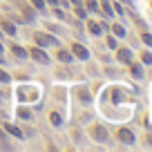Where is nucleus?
<instances>
[{
	"label": "nucleus",
	"mask_w": 152,
	"mask_h": 152,
	"mask_svg": "<svg viewBox=\"0 0 152 152\" xmlns=\"http://www.w3.org/2000/svg\"><path fill=\"white\" fill-rule=\"evenodd\" d=\"M29 56H31L36 63H43V65H47V63H49V56L40 47H31V49H29Z\"/></svg>",
	"instance_id": "1"
},
{
	"label": "nucleus",
	"mask_w": 152,
	"mask_h": 152,
	"mask_svg": "<svg viewBox=\"0 0 152 152\" xmlns=\"http://www.w3.org/2000/svg\"><path fill=\"white\" fill-rule=\"evenodd\" d=\"M34 40H36L38 45H43V47H47V45H56V38L47 36V34H43V31H36V34H34Z\"/></svg>",
	"instance_id": "2"
},
{
	"label": "nucleus",
	"mask_w": 152,
	"mask_h": 152,
	"mask_svg": "<svg viewBox=\"0 0 152 152\" xmlns=\"http://www.w3.org/2000/svg\"><path fill=\"white\" fill-rule=\"evenodd\" d=\"M116 137H119V141L125 143V145H132L134 143V134H132V130H128V128H121L119 132H116Z\"/></svg>",
	"instance_id": "3"
},
{
	"label": "nucleus",
	"mask_w": 152,
	"mask_h": 152,
	"mask_svg": "<svg viewBox=\"0 0 152 152\" xmlns=\"http://www.w3.org/2000/svg\"><path fill=\"white\" fill-rule=\"evenodd\" d=\"M72 52H74L76 58H81V61H87V58H90L87 47H85V45H81V43H74V45H72Z\"/></svg>",
	"instance_id": "4"
},
{
	"label": "nucleus",
	"mask_w": 152,
	"mask_h": 152,
	"mask_svg": "<svg viewBox=\"0 0 152 152\" xmlns=\"http://www.w3.org/2000/svg\"><path fill=\"white\" fill-rule=\"evenodd\" d=\"M116 58H119L121 63H132V52H130L128 47H123V49H116Z\"/></svg>",
	"instance_id": "5"
},
{
	"label": "nucleus",
	"mask_w": 152,
	"mask_h": 152,
	"mask_svg": "<svg viewBox=\"0 0 152 152\" xmlns=\"http://www.w3.org/2000/svg\"><path fill=\"white\" fill-rule=\"evenodd\" d=\"M92 134H94L99 141H105L107 139V132H105V128H101V125H96V128H92Z\"/></svg>",
	"instance_id": "6"
},
{
	"label": "nucleus",
	"mask_w": 152,
	"mask_h": 152,
	"mask_svg": "<svg viewBox=\"0 0 152 152\" xmlns=\"http://www.w3.org/2000/svg\"><path fill=\"white\" fill-rule=\"evenodd\" d=\"M0 25H2V29H5L9 36H16V25H14V23H9V20H2Z\"/></svg>",
	"instance_id": "7"
},
{
	"label": "nucleus",
	"mask_w": 152,
	"mask_h": 152,
	"mask_svg": "<svg viewBox=\"0 0 152 152\" xmlns=\"http://www.w3.org/2000/svg\"><path fill=\"white\" fill-rule=\"evenodd\" d=\"M11 52H14V56H16V58H27V52H25L20 45H11Z\"/></svg>",
	"instance_id": "8"
},
{
	"label": "nucleus",
	"mask_w": 152,
	"mask_h": 152,
	"mask_svg": "<svg viewBox=\"0 0 152 152\" xmlns=\"http://www.w3.org/2000/svg\"><path fill=\"white\" fill-rule=\"evenodd\" d=\"M87 29H90L94 36H101V31H103V25H99V23H90V25H87Z\"/></svg>",
	"instance_id": "9"
},
{
	"label": "nucleus",
	"mask_w": 152,
	"mask_h": 152,
	"mask_svg": "<svg viewBox=\"0 0 152 152\" xmlns=\"http://www.w3.org/2000/svg\"><path fill=\"white\" fill-rule=\"evenodd\" d=\"M5 128H7V132H9V134H14V137H23V132H20V130L18 128H16V125H11V123H5Z\"/></svg>",
	"instance_id": "10"
},
{
	"label": "nucleus",
	"mask_w": 152,
	"mask_h": 152,
	"mask_svg": "<svg viewBox=\"0 0 152 152\" xmlns=\"http://www.w3.org/2000/svg\"><path fill=\"white\" fill-rule=\"evenodd\" d=\"M130 72H132V76H137V78L143 76V67L141 65H130Z\"/></svg>",
	"instance_id": "11"
},
{
	"label": "nucleus",
	"mask_w": 152,
	"mask_h": 152,
	"mask_svg": "<svg viewBox=\"0 0 152 152\" xmlns=\"http://www.w3.org/2000/svg\"><path fill=\"white\" fill-rule=\"evenodd\" d=\"M58 61L69 63V61H72V54H69V52H65V49H61V52H58Z\"/></svg>",
	"instance_id": "12"
},
{
	"label": "nucleus",
	"mask_w": 152,
	"mask_h": 152,
	"mask_svg": "<svg viewBox=\"0 0 152 152\" xmlns=\"http://www.w3.org/2000/svg\"><path fill=\"white\" fill-rule=\"evenodd\" d=\"M112 31H114V36H119V38H123V36H125V29L121 27V25H114Z\"/></svg>",
	"instance_id": "13"
},
{
	"label": "nucleus",
	"mask_w": 152,
	"mask_h": 152,
	"mask_svg": "<svg viewBox=\"0 0 152 152\" xmlns=\"http://www.w3.org/2000/svg\"><path fill=\"white\" fill-rule=\"evenodd\" d=\"M141 61L145 63V65H150V63H152V54H150V52H143V54H141Z\"/></svg>",
	"instance_id": "14"
},
{
	"label": "nucleus",
	"mask_w": 152,
	"mask_h": 152,
	"mask_svg": "<svg viewBox=\"0 0 152 152\" xmlns=\"http://www.w3.org/2000/svg\"><path fill=\"white\" fill-rule=\"evenodd\" d=\"M141 38H143V43H145V45H150V47H152V36H150L148 31H143V34H141Z\"/></svg>",
	"instance_id": "15"
},
{
	"label": "nucleus",
	"mask_w": 152,
	"mask_h": 152,
	"mask_svg": "<svg viewBox=\"0 0 152 152\" xmlns=\"http://www.w3.org/2000/svg\"><path fill=\"white\" fill-rule=\"evenodd\" d=\"M0 81H2V83H9V81H11V76L7 74L5 69H0Z\"/></svg>",
	"instance_id": "16"
},
{
	"label": "nucleus",
	"mask_w": 152,
	"mask_h": 152,
	"mask_svg": "<svg viewBox=\"0 0 152 152\" xmlns=\"http://www.w3.org/2000/svg\"><path fill=\"white\" fill-rule=\"evenodd\" d=\"M18 116H20V119H31V114H29L25 107H20V110H18Z\"/></svg>",
	"instance_id": "17"
},
{
	"label": "nucleus",
	"mask_w": 152,
	"mask_h": 152,
	"mask_svg": "<svg viewBox=\"0 0 152 152\" xmlns=\"http://www.w3.org/2000/svg\"><path fill=\"white\" fill-rule=\"evenodd\" d=\"M31 5L36 7V9H40V11L45 9V2H43V0H31Z\"/></svg>",
	"instance_id": "18"
},
{
	"label": "nucleus",
	"mask_w": 152,
	"mask_h": 152,
	"mask_svg": "<svg viewBox=\"0 0 152 152\" xmlns=\"http://www.w3.org/2000/svg\"><path fill=\"white\" fill-rule=\"evenodd\" d=\"M101 5H103L105 14H107V16H112V9H110V2H107V0H101Z\"/></svg>",
	"instance_id": "19"
},
{
	"label": "nucleus",
	"mask_w": 152,
	"mask_h": 152,
	"mask_svg": "<svg viewBox=\"0 0 152 152\" xmlns=\"http://www.w3.org/2000/svg\"><path fill=\"white\" fill-rule=\"evenodd\" d=\"M52 123L54 125H61V114H56V112L52 114Z\"/></svg>",
	"instance_id": "20"
},
{
	"label": "nucleus",
	"mask_w": 152,
	"mask_h": 152,
	"mask_svg": "<svg viewBox=\"0 0 152 152\" xmlns=\"http://www.w3.org/2000/svg\"><path fill=\"white\" fill-rule=\"evenodd\" d=\"M76 16H81V18H85V9H83L81 5H76Z\"/></svg>",
	"instance_id": "21"
},
{
	"label": "nucleus",
	"mask_w": 152,
	"mask_h": 152,
	"mask_svg": "<svg viewBox=\"0 0 152 152\" xmlns=\"http://www.w3.org/2000/svg\"><path fill=\"white\" fill-rule=\"evenodd\" d=\"M87 7H90L92 11H96V9H99V5H96V0H87Z\"/></svg>",
	"instance_id": "22"
},
{
	"label": "nucleus",
	"mask_w": 152,
	"mask_h": 152,
	"mask_svg": "<svg viewBox=\"0 0 152 152\" xmlns=\"http://www.w3.org/2000/svg\"><path fill=\"white\" fill-rule=\"evenodd\" d=\"M107 45H110L112 49H116V38H114V36H110V38H107Z\"/></svg>",
	"instance_id": "23"
},
{
	"label": "nucleus",
	"mask_w": 152,
	"mask_h": 152,
	"mask_svg": "<svg viewBox=\"0 0 152 152\" xmlns=\"http://www.w3.org/2000/svg\"><path fill=\"white\" fill-rule=\"evenodd\" d=\"M47 2H49V5H52V7H56V0H47Z\"/></svg>",
	"instance_id": "24"
},
{
	"label": "nucleus",
	"mask_w": 152,
	"mask_h": 152,
	"mask_svg": "<svg viewBox=\"0 0 152 152\" xmlns=\"http://www.w3.org/2000/svg\"><path fill=\"white\" fill-rule=\"evenodd\" d=\"M72 2H74V5H81V0H72Z\"/></svg>",
	"instance_id": "25"
},
{
	"label": "nucleus",
	"mask_w": 152,
	"mask_h": 152,
	"mask_svg": "<svg viewBox=\"0 0 152 152\" xmlns=\"http://www.w3.org/2000/svg\"><path fill=\"white\" fill-rule=\"evenodd\" d=\"M0 52H2V45H0Z\"/></svg>",
	"instance_id": "26"
},
{
	"label": "nucleus",
	"mask_w": 152,
	"mask_h": 152,
	"mask_svg": "<svg viewBox=\"0 0 152 152\" xmlns=\"http://www.w3.org/2000/svg\"><path fill=\"white\" fill-rule=\"evenodd\" d=\"M0 63H2V56H0Z\"/></svg>",
	"instance_id": "27"
}]
</instances>
